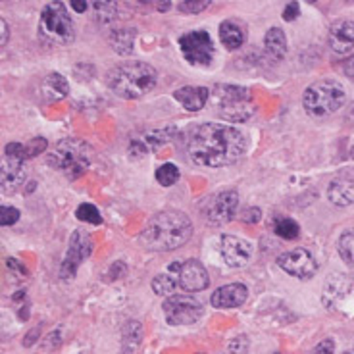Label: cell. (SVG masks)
I'll list each match as a JSON object with an SVG mask.
<instances>
[{"label":"cell","instance_id":"cell-1","mask_svg":"<svg viewBox=\"0 0 354 354\" xmlns=\"http://www.w3.org/2000/svg\"><path fill=\"white\" fill-rule=\"evenodd\" d=\"M247 152V139L235 127L223 124H203L191 133L187 154L198 166H231Z\"/></svg>","mask_w":354,"mask_h":354},{"label":"cell","instance_id":"cell-2","mask_svg":"<svg viewBox=\"0 0 354 354\" xmlns=\"http://www.w3.org/2000/svg\"><path fill=\"white\" fill-rule=\"evenodd\" d=\"M193 235V221L179 210H164L152 216L141 233V243L156 252L183 247Z\"/></svg>","mask_w":354,"mask_h":354},{"label":"cell","instance_id":"cell-3","mask_svg":"<svg viewBox=\"0 0 354 354\" xmlns=\"http://www.w3.org/2000/svg\"><path fill=\"white\" fill-rule=\"evenodd\" d=\"M158 73L151 64L129 60V62L118 64L108 73V87L122 98H139L145 97L156 87Z\"/></svg>","mask_w":354,"mask_h":354},{"label":"cell","instance_id":"cell-4","mask_svg":"<svg viewBox=\"0 0 354 354\" xmlns=\"http://www.w3.org/2000/svg\"><path fill=\"white\" fill-rule=\"evenodd\" d=\"M48 164L68 179H77L91 166V147L81 139H62L48 152Z\"/></svg>","mask_w":354,"mask_h":354},{"label":"cell","instance_id":"cell-5","mask_svg":"<svg viewBox=\"0 0 354 354\" xmlns=\"http://www.w3.org/2000/svg\"><path fill=\"white\" fill-rule=\"evenodd\" d=\"M214 102H216V110L220 112L221 118L235 122V124L248 122L257 110L252 93L239 85H223V83L216 85Z\"/></svg>","mask_w":354,"mask_h":354},{"label":"cell","instance_id":"cell-6","mask_svg":"<svg viewBox=\"0 0 354 354\" xmlns=\"http://www.w3.org/2000/svg\"><path fill=\"white\" fill-rule=\"evenodd\" d=\"M346 93L337 81L324 80L312 83L302 95V106L310 115L324 118L337 112L345 104Z\"/></svg>","mask_w":354,"mask_h":354},{"label":"cell","instance_id":"cell-7","mask_svg":"<svg viewBox=\"0 0 354 354\" xmlns=\"http://www.w3.org/2000/svg\"><path fill=\"white\" fill-rule=\"evenodd\" d=\"M39 35L48 44H70L75 39V27L64 2H48L39 21Z\"/></svg>","mask_w":354,"mask_h":354},{"label":"cell","instance_id":"cell-8","mask_svg":"<svg viewBox=\"0 0 354 354\" xmlns=\"http://www.w3.org/2000/svg\"><path fill=\"white\" fill-rule=\"evenodd\" d=\"M26 160L29 158H27V151L24 145L8 142L4 147L2 164H0V189L6 195L16 193V189L26 181Z\"/></svg>","mask_w":354,"mask_h":354},{"label":"cell","instance_id":"cell-9","mask_svg":"<svg viewBox=\"0 0 354 354\" xmlns=\"http://www.w3.org/2000/svg\"><path fill=\"white\" fill-rule=\"evenodd\" d=\"M179 46L183 58L191 66L208 68L216 58V44L208 31H191L179 39Z\"/></svg>","mask_w":354,"mask_h":354},{"label":"cell","instance_id":"cell-10","mask_svg":"<svg viewBox=\"0 0 354 354\" xmlns=\"http://www.w3.org/2000/svg\"><path fill=\"white\" fill-rule=\"evenodd\" d=\"M162 308L166 312V322L169 326H191L201 319L204 314L203 302L189 295H174L168 297Z\"/></svg>","mask_w":354,"mask_h":354},{"label":"cell","instance_id":"cell-11","mask_svg":"<svg viewBox=\"0 0 354 354\" xmlns=\"http://www.w3.org/2000/svg\"><path fill=\"white\" fill-rule=\"evenodd\" d=\"M93 252V241H91V235L87 231H73L70 239V247H68V252L62 260V266H60V277L70 281L77 274V268H80Z\"/></svg>","mask_w":354,"mask_h":354},{"label":"cell","instance_id":"cell-12","mask_svg":"<svg viewBox=\"0 0 354 354\" xmlns=\"http://www.w3.org/2000/svg\"><path fill=\"white\" fill-rule=\"evenodd\" d=\"M169 274L176 277L177 287H181L187 292H196L204 291L208 283H210V277L208 272L204 270V266L198 260H185V262H174L168 268Z\"/></svg>","mask_w":354,"mask_h":354},{"label":"cell","instance_id":"cell-13","mask_svg":"<svg viewBox=\"0 0 354 354\" xmlns=\"http://www.w3.org/2000/svg\"><path fill=\"white\" fill-rule=\"evenodd\" d=\"M277 266L285 274L292 275L297 279H310L318 272V262L306 248H295V250H287L283 254H279Z\"/></svg>","mask_w":354,"mask_h":354},{"label":"cell","instance_id":"cell-14","mask_svg":"<svg viewBox=\"0 0 354 354\" xmlns=\"http://www.w3.org/2000/svg\"><path fill=\"white\" fill-rule=\"evenodd\" d=\"M220 254L230 268H243L252 258V245L237 235H221Z\"/></svg>","mask_w":354,"mask_h":354},{"label":"cell","instance_id":"cell-15","mask_svg":"<svg viewBox=\"0 0 354 354\" xmlns=\"http://www.w3.org/2000/svg\"><path fill=\"white\" fill-rule=\"evenodd\" d=\"M237 206H239V195L235 191H223L210 204L208 220L212 221L214 225H225L235 218Z\"/></svg>","mask_w":354,"mask_h":354},{"label":"cell","instance_id":"cell-16","mask_svg":"<svg viewBox=\"0 0 354 354\" xmlns=\"http://www.w3.org/2000/svg\"><path fill=\"white\" fill-rule=\"evenodd\" d=\"M248 299L247 285L243 283H230L223 285L220 289H216L210 297L214 308H237L241 304H245Z\"/></svg>","mask_w":354,"mask_h":354},{"label":"cell","instance_id":"cell-17","mask_svg":"<svg viewBox=\"0 0 354 354\" xmlns=\"http://www.w3.org/2000/svg\"><path fill=\"white\" fill-rule=\"evenodd\" d=\"M329 46L337 54H348L354 48V21L339 19L329 29Z\"/></svg>","mask_w":354,"mask_h":354},{"label":"cell","instance_id":"cell-18","mask_svg":"<svg viewBox=\"0 0 354 354\" xmlns=\"http://www.w3.org/2000/svg\"><path fill=\"white\" fill-rule=\"evenodd\" d=\"M208 97H210V91L206 87H183L174 93V98L189 112L203 110L208 102Z\"/></svg>","mask_w":354,"mask_h":354},{"label":"cell","instance_id":"cell-19","mask_svg":"<svg viewBox=\"0 0 354 354\" xmlns=\"http://www.w3.org/2000/svg\"><path fill=\"white\" fill-rule=\"evenodd\" d=\"M351 291V279L343 274L329 275L328 281L324 285V292H322V301L326 306H331L333 302L341 301L346 292Z\"/></svg>","mask_w":354,"mask_h":354},{"label":"cell","instance_id":"cell-20","mask_svg":"<svg viewBox=\"0 0 354 354\" xmlns=\"http://www.w3.org/2000/svg\"><path fill=\"white\" fill-rule=\"evenodd\" d=\"M41 93H43L44 100L58 102V100L68 97L70 85H68V80L64 75H60V73H48L43 80V83H41Z\"/></svg>","mask_w":354,"mask_h":354},{"label":"cell","instance_id":"cell-21","mask_svg":"<svg viewBox=\"0 0 354 354\" xmlns=\"http://www.w3.org/2000/svg\"><path fill=\"white\" fill-rule=\"evenodd\" d=\"M171 137H174V129H156V131L147 133V135L139 137V141L131 142V152L145 154V152L158 151L160 147H164Z\"/></svg>","mask_w":354,"mask_h":354},{"label":"cell","instance_id":"cell-22","mask_svg":"<svg viewBox=\"0 0 354 354\" xmlns=\"http://www.w3.org/2000/svg\"><path fill=\"white\" fill-rule=\"evenodd\" d=\"M220 39L225 48H230V50H237V48H241L243 43H245V39H247V31H245V27L239 26L237 21L225 19V21H221V26H220Z\"/></svg>","mask_w":354,"mask_h":354},{"label":"cell","instance_id":"cell-23","mask_svg":"<svg viewBox=\"0 0 354 354\" xmlns=\"http://www.w3.org/2000/svg\"><path fill=\"white\" fill-rule=\"evenodd\" d=\"M328 196L335 206H351L354 204V181L339 177L329 185Z\"/></svg>","mask_w":354,"mask_h":354},{"label":"cell","instance_id":"cell-24","mask_svg":"<svg viewBox=\"0 0 354 354\" xmlns=\"http://www.w3.org/2000/svg\"><path fill=\"white\" fill-rule=\"evenodd\" d=\"M264 48L272 60H283L285 54H287V37H285L281 27L268 29L264 37Z\"/></svg>","mask_w":354,"mask_h":354},{"label":"cell","instance_id":"cell-25","mask_svg":"<svg viewBox=\"0 0 354 354\" xmlns=\"http://www.w3.org/2000/svg\"><path fill=\"white\" fill-rule=\"evenodd\" d=\"M142 341L141 322H127L122 329V354H133Z\"/></svg>","mask_w":354,"mask_h":354},{"label":"cell","instance_id":"cell-26","mask_svg":"<svg viewBox=\"0 0 354 354\" xmlns=\"http://www.w3.org/2000/svg\"><path fill=\"white\" fill-rule=\"evenodd\" d=\"M135 35H137V31L135 29H118L114 31L112 35H110V44H112V48H114L115 53L122 54H131L133 53V44H135Z\"/></svg>","mask_w":354,"mask_h":354},{"label":"cell","instance_id":"cell-27","mask_svg":"<svg viewBox=\"0 0 354 354\" xmlns=\"http://www.w3.org/2000/svg\"><path fill=\"white\" fill-rule=\"evenodd\" d=\"M274 231L277 233V237H281V239L295 241L299 239V235H301V225L291 218H279V220H275Z\"/></svg>","mask_w":354,"mask_h":354},{"label":"cell","instance_id":"cell-28","mask_svg":"<svg viewBox=\"0 0 354 354\" xmlns=\"http://www.w3.org/2000/svg\"><path fill=\"white\" fill-rule=\"evenodd\" d=\"M337 250L346 266L354 268V230H346L337 243Z\"/></svg>","mask_w":354,"mask_h":354},{"label":"cell","instance_id":"cell-29","mask_svg":"<svg viewBox=\"0 0 354 354\" xmlns=\"http://www.w3.org/2000/svg\"><path fill=\"white\" fill-rule=\"evenodd\" d=\"M177 287V281L174 275L169 274H160L156 275L154 279H152V291L160 295V297H168L171 292L176 291Z\"/></svg>","mask_w":354,"mask_h":354},{"label":"cell","instance_id":"cell-30","mask_svg":"<svg viewBox=\"0 0 354 354\" xmlns=\"http://www.w3.org/2000/svg\"><path fill=\"white\" fill-rule=\"evenodd\" d=\"M179 177H181V174H179V169L174 164H164V166H160L156 169V181L162 187L176 185L177 181H179Z\"/></svg>","mask_w":354,"mask_h":354},{"label":"cell","instance_id":"cell-31","mask_svg":"<svg viewBox=\"0 0 354 354\" xmlns=\"http://www.w3.org/2000/svg\"><path fill=\"white\" fill-rule=\"evenodd\" d=\"M93 16L98 24H110L115 18V2H93Z\"/></svg>","mask_w":354,"mask_h":354},{"label":"cell","instance_id":"cell-32","mask_svg":"<svg viewBox=\"0 0 354 354\" xmlns=\"http://www.w3.org/2000/svg\"><path fill=\"white\" fill-rule=\"evenodd\" d=\"M75 218L80 221H85V223H93V225H100L102 223V216H100L95 204H81L80 208L75 210Z\"/></svg>","mask_w":354,"mask_h":354},{"label":"cell","instance_id":"cell-33","mask_svg":"<svg viewBox=\"0 0 354 354\" xmlns=\"http://www.w3.org/2000/svg\"><path fill=\"white\" fill-rule=\"evenodd\" d=\"M212 2L210 0H187V2H181L179 4V10L183 12V14H198V12H203L204 8H208Z\"/></svg>","mask_w":354,"mask_h":354},{"label":"cell","instance_id":"cell-34","mask_svg":"<svg viewBox=\"0 0 354 354\" xmlns=\"http://www.w3.org/2000/svg\"><path fill=\"white\" fill-rule=\"evenodd\" d=\"M18 220H19L18 208H14V206H2V208H0V223H2L4 227L14 225Z\"/></svg>","mask_w":354,"mask_h":354},{"label":"cell","instance_id":"cell-35","mask_svg":"<svg viewBox=\"0 0 354 354\" xmlns=\"http://www.w3.org/2000/svg\"><path fill=\"white\" fill-rule=\"evenodd\" d=\"M46 147H48V142H46V139H43V137H37L33 141H29L26 145L27 158H35V156H39L41 152L46 151Z\"/></svg>","mask_w":354,"mask_h":354},{"label":"cell","instance_id":"cell-36","mask_svg":"<svg viewBox=\"0 0 354 354\" xmlns=\"http://www.w3.org/2000/svg\"><path fill=\"white\" fill-rule=\"evenodd\" d=\"M299 14H301V6H299V2H289L283 10V19L285 21H292V19L299 18Z\"/></svg>","mask_w":354,"mask_h":354},{"label":"cell","instance_id":"cell-37","mask_svg":"<svg viewBox=\"0 0 354 354\" xmlns=\"http://www.w3.org/2000/svg\"><path fill=\"white\" fill-rule=\"evenodd\" d=\"M243 220L247 221V223H258V221L262 220V210L257 208V206L247 208V212L243 214Z\"/></svg>","mask_w":354,"mask_h":354},{"label":"cell","instance_id":"cell-38","mask_svg":"<svg viewBox=\"0 0 354 354\" xmlns=\"http://www.w3.org/2000/svg\"><path fill=\"white\" fill-rule=\"evenodd\" d=\"M335 353V343H333V339H326V341H322L318 346H316V351L314 354H333Z\"/></svg>","mask_w":354,"mask_h":354},{"label":"cell","instance_id":"cell-39","mask_svg":"<svg viewBox=\"0 0 354 354\" xmlns=\"http://www.w3.org/2000/svg\"><path fill=\"white\" fill-rule=\"evenodd\" d=\"M343 71H345L346 77L354 80V54L353 56H348L345 62H343Z\"/></svg>","mask_w":354,"mask_h":354},{"label":"cell","instance_id":"cell-40","mask_svg":"<svg viewBox=\"0 0 354 354\" xmlns=\"http://www.w3.org/2000/svg\"><path fill=\"white\" fill-rule=\"evenodd\" d=\"M6 264H8V268H12V272H18V274H21V275H27L26 266L21 264V262H18V260L8 258V262H6Z\"/></svg>","mask_w":354,"mask_h":354},{"label":"cell","instance_id":"cell-41","mask_svg":"<svg viewBox=\"0 0 354 354\" xmlns=\"http://www.w3.org/2000/svg\"><path fill=\"white\" fill-rule=\"evenodd\" d=\"M0 29H2L0 46H4V44L8 43V39H10V29H8V24H6V19H0Z\"/></svg>","mask_w":354,"mask_h":354},{"label":"cell","instance_id":"cell-42","mask_svg":"<svg viewBox=\"0 0 354 354\" xmlns=\"http://www.w3.org/2000/svg\"><path fill=\"white\" fill-rule=\"evenodd\" d=\"M70 4H71V8L75 10V12H80V14H83L88 6V2H85V0H71Z\"/></svg>","mask_w":354,"mask_h":354},{"label":"cell","instance_id":"cell-43","mask_svg":"<svg viewBox=\"0 0 354 354\" xmlns=\"http://www.w3.org/2000/svg\"><path fill=\"white\" fill-rule=\"evenodd\" d=\"M37 337H39V329H35V331H33V335H31V333H29V335L26 337V339H24V345H29V341H31V343H33V341H35Z\"/></svg>","mask_w":354,"mask_h":354},{"label":"cell","instance_id":"cell-44","mask_svg":"<svg viewBox=\"0 0 354 354\" xmlns=\"http://www.w3.org/2000/svg\"><path fill=\"white\" fill-rule=\"evenodd\" d=\"M343 354H354V348H348V351H345Z\"/></svg>","mask_w":354,"mask_h":354},{"label":"cell","instance_id":"cell-45","mask_svg":"<svg viewBox=\"0 0 354 354\" xmlns=\"http://www.w3.org/2000/svg\"><path fill=\"white\" fill-rule=\"evenodd\" d=\"M353 158H354V149H353Z\"/></svg>","mask_w":354,"mask_h":354}]
</instances>
